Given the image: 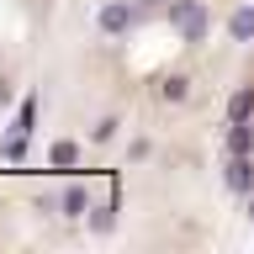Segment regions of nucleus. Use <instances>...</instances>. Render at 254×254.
<instances>
[{
	"label": "nucleus",
	"instance_id": "8",
	"mask_svg": "<svg viewBox=\"0 0 254 254\" xmlns=\"http://www.w3.org/2000/svg\"><path fill=\"white\" fill-rule=\"evenodd\" d=\"M159 95H164V101H186V95H190V79H186V74L164 79V90H159Z\"/></svg>",
	"mask_w": 254,
	"mask_h": 254
},
{
	"label": "nucleus",
	"instance_id": "3",
	"mask_svg": "<svg viewBox=\"0 0 254 254\" xmlns=\"http://www.w3.org/2000/svg\"><path fill=\"white\" fill-rule=\"evenodd\" d=\"M228 186L233 190H254V159L249 154H238L233 164H228Z\"/></svg>",
	"mask_w": 254,
	"mask_h": 254
},
{
	"label": "nucleus",
	"instance_id": "9",
	"mask_svg": "<svg viewBox=\"0 0 254 254\" xmlns=\"http://www.w3.org/2000/svg\"><path fill=\"white\" fill-rule=\"evenodd\" d=\"M74 159H79V148H74V143H53V164H59V170H69Z\"/></svg>",
	"mask_w": 254,
	"mask_h": 254
},
{
	"label": "nucleus",
	"instance_id": "13",
	"mask_svg": "<svg viewBox=\"0 0 254 254\" xmlns=\"http://www.w3.org/2000/svg\"><path fill=\"white\" fill-rule=\"evenodd\" d=\"M138 5H170V0H138Z\"/></svg>",
	"mask_w": 254,
	"mask_h": 254
},
{
	"label": "nucleus",
	"instance_id": "6",
	"mask_svg": "<svg viewBox=\"0 0 254 254\" xmlns=\"http://www.w3.org/2000/svg\"><path fill=\"white\" fill-rule=\"evenodd\" d=\"M228 148H233V154H249V148H254V127L233 122V132H228Z\"/></svg>",
	"mask_w": 254,
	"mask_h": 254
},
{
	"label": "nucleus",
	"instance_id": "5",
	"mask_svg": "<svg viewBox=\"0 0 254 254\" xmlns=\"http://www.w3.org/2000/svg\"><path fill=\"white\" fill-rule=\"evenodd\" d=\"M59 206H64V217H79V212L90 206V190H85V186H69V190L59 196Z\"/></svg>",
	"mask_w": 254,
	"mask_h": 254
},
{
	"label": "nucleus",
	"instance_id": "1",
	"mask_svg": "<svg viewBox=\"0 0 254 254\" xmlns=\"http://www.w3.org/2000/svg\"><path fill=\"white\" fill-rule=\"evenodd\" d=\"M170 27L186 37V43H201L206 37V5L201 0H175L170 5Z\"/></svg>",
	"mask_w": 254,
	"mask_h": 254
},
{
	"label": "nucleus",
	"instance_id": "4",
	"mask_svg": "<svg viewBox=\"0 0 254 254\" xmlns=\"http://www.w3.org/2000/svg\"><path fill=\"white\" fill-rule=\"evenodd\" d=\"M228 32H233L238 43H254V5H238V11L228 16Z\"/></svg>",
	"mask_w": 254,
	"mask_h": 254
},
{
	"label": "nucleus",
	"instance_id": "11",
	"mask_svg": "<svg viewBox=\"0 0 254 254\" xmlns=\"http://www.w3.org/2000/svg\"><path fill=\"white\" fill-rule=\"evenodd\" d=\"M32 117H37V106H32V101H27V106L16 111V132H32Z\"/></svg>",
	"mask_w": 254,
	"mask_h": 254
},
{
	"label": "nucleus",
	"instance_id": "12",
	"mask_svg": "<svg viewBox=\"0 0 254 254\" xmlns=\"http://www.w3.org/2000/svg\"><path fill=\"white\" fill-rule=\"evenodd\" d=\"M111 132H117V117H106V122H101V127H95V132H90V138H95V143H106Z\"/></svg>",
	"mask_w": 254,
	"mask_h": 254
},
{
	"label": "nucleus",
	"instance_id": "14",
	"mask_svg": "<svg viewBox=\"0 0 254 254\" xmlns=\"http://www.w3.org/2000/svg\"><path fill=\"white\" fill-rule=\"evenodd\" d=\"M249 217H254V196H249Z\"/></svg>",
	"mask_w": 254,
	"mask_h": 254
},
{
	"label": "nucleus",
	"instance_id": "10",
	"mask_svg": "<svg viewBox=\"0 0 254 254\" xmlns=\"http://www.w3.org/2000/svg\"><path fill=\"white\" fill-rule=\"evenodd\" d=\"M21 148H27V132H11V138L0 143V154H5V159H21Z\"/></svg>",
	"mask_w": 254,
	"mask_h": 254
},
{
	"label": "nucleus",
	"instance_id": "2",
	"mask_svg": "<svg viewBox=\"0 0 254 254\" xmlns=\"http://www.w3.org/2000/svg\"><path fill=\"white\" fill-rule=\"evenodd\" d=\"M132 16H138V5H132V0H106L95 21H101V32H111V37H122V32L132 27Z\"/></svg>",
	"mask_w": 254,
	"mask_h": 254
},
{
	"label": "nucleus",
	"instance_id": "7",
	"mask_svg": "<svg viewBox=\"0 0 254 254\" xmlns=\"http://www.w3.org/2000/svg\"><path fill=\"white\" fill-rule=\"evenodd\" d=\"M249 111H254V90H238L233 106H228V117H233V122H249Z\"/></svg>",
	"mask_w": 254,
	"mask_h": 254
}]
</instances>
